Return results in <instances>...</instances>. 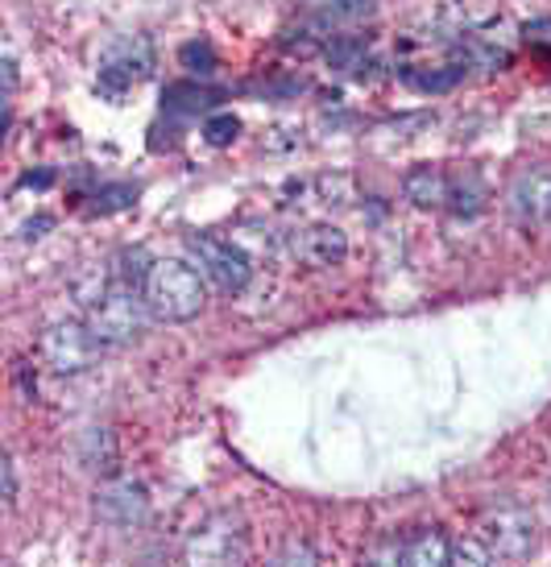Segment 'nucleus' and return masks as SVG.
<instances>
[{"mask_svg": "<svg viewBox=\"0 0 551 567\" xmlns=\"http://www.w3.org/2000/svg\"><path fill=\"white\" fill-rule=\"evenodd\" d=\"M204 269H195L183 257H157L145 278V307L157 323H187L204 311Z\"/></svg>", "mask_w": 551, "mask_h": 567, "instance_id": "obj_1", "label": "nucleus"}, {"mask_svg": "<svg viewBox=\"0 0 551 567\" xmlns=\"http://www.w3.org/2000/svg\"><path fill=\"white\" fill-rule=\"evenodd\" d=\"M150 307H145V290L133 286H109L100 299L88 307V328L104 348H125L145 331Z\"/></svg>", "mask_w": 551, "mask_h": 567, "instance_id": "obj_2", "label": "nucleus"}, {"mask_svg": "<svg viewBox=\"0 0 551 567\" xmlns=\"http://www.w3.org/2000/svg\"><path fill=\"white\" fill-rule=\"evenodd\" d=\"M477 535L489 543L493 559H506V564H519V559H531L539 547V526L535 514L519 502H498L481 514V526Z\"/></svg>", "mask_w": 551, "mask_h": 567, "instance_id": "obj_3", "label": "nucleus"}, {"mask_svg": "<svg viewBox=\"0 0 551 567\" xmlns=\"http://www.w3.org/2000/svg\"><path fill=\"white\" fill-rule=\"evenodd\" d=\"M187 564H245L249 559V530L241 514H212L191 530L187 547H183Z\"/></svg>", "mask_w": 551, "mask_h": 567, "instance_id": "obj_4", "label": "nucleus"}, {"mask_svg": "<svg viewBox=\"0 0 551 567\" xmlns=\"http://www.w3.org/2000/svg\"><path fill=\"white\" fill-rule=\"evenodd\" d=\"M100 352L104 344L92 336L88 328V319L79 323V319H63V323H50L47 336H42V357L54 373H63V378H79V373H88L100 364Z\"/></svg>", "mask_w": 551, "mask_h": 567, "instance_id": "obj_5", "label": "nucleus"}, {"mask_svg": "<svg viewBox=\"0 0 551 567\" xmlns=\"http://www.w3.org/2000/svg\"><path fill=\"white\" fill-rule=\"evenodd\" d=\"M187 245H191V252H195V266L204 269V278H212L224 295H241V290L249 286L253 261H249V252L241 249V245H233V240H221V237H207V233L191 237Z\"/></svg>", "mask_w": 551, "mask_h": 567, "instance_id": "obj_6", "label": "nucleus"}, {"mask_svg": "<svg viewBox=\"0 0 551 567\" xmlns=\"http://www.w3.org/2000/svg\"><path fill=\"white\" fill-rule=\"evenodd\" d=\"M95 518L104 526H116V530H133L150 518V493L137 481H109L95 493Z\"/></svg>", "mask_w": 551, "mask_h": 567, "instance_id": "obj_7", "label": "nucleus"}, {"mask_svg": "<svg viewBox=\"0 0 551 567\" xmlns=\"http://www.w3.org/2000/svg\"><path fill=\"white\" fill-rule=\"evenodd\" d=\"M510 212L519 224H539L543 216L551 220V174L548 171H527L510 190Z\"/></svg>", "mask_w": 551, "mask_h": 567, "instance_id": "obj_8", "label": "nucleus"}, {"mask_svg": "<svg viewBox=\"0 0 551 567\" xmlns=\"http://www.w3.org/2000/svg\"><path fill=\"white\" fill-rule=\"evenodd\" d=\"M299 257L315 269L340 266L348 257V237L336 224H315V228H307L299 237Z\"/></svg>", "mask_w": 551, "mask_h": 567, "instance_id": "obj_9", "label": "nucleus"}, {"mask_svg": "<svg viewBox=\"0 0 551 567\" xmlns=\"http://www.w3.org/2000/svg\"><path fill=\"white\" fill-rule=\"evenodd\" d=\"M448 555H452V538H443L440 530H415L398 538V564L407 567H448Z\"/></svg>", "mask_w": 551, "mask_h": 567, "instance_id": "obj_10", "label": "nucleus"}, {"mask_svg": "<svg viewBox=\"0 0 551 567\" xmlns=\"http://www.w3.org/2000/svg\"><path fill=\"white\" fill-rule=\"evenodd\" d=\"M402 190H407V199L415 207H443L448 195H452V183H448V174L440 166H415L402 178Z\"/></svg>", "mask_w": 551, "mask_h": 567, "instance_id": "obj_11", "label": "nucleus"}, {"mask_svg": "<svg viewBox=\"0 0 551 567\" xmlns=\"http://www.w3.org/2000/svg\"><path fill=\"white\" fill-rule=\"evenodd\" d=\"M448 564L489 567V564H493V551H489V543L481 535H477V538H457V543H452V555H448Z\"/></svg>", "mask_w": 551, "mask_h": 567, "instance_id": "obj_12", "label": "nucleus"}, {"mask_svg": "<svg viewBox=\"0 0 551 567\" xmlns=\"http://www.w3.org/2000/svg\"><path fill=\"white\" fill-rule=\"evenodd\" d=\"M178 59H183V66H187V71H195V75H207V71L216 66V50L207 47V42H187Z\"/></svg>", "mask_w": 551, "mask_h": 567, "instance_id": "obj_13", "label": "nucleus"}, {"mask_svg": "<svg viewBox=\"0 0 551 567\" xmlns=\"http://www.w3.org/2000/svg\"><path fill=\"white\" fill-rule=\"evenodd\" d=\"M236 133H241V121H236V116H212V121L204 125V137L212 145L236 142Z\"/></svg>", "mask_w": 551, "mask_h": 567, "instance_id": "obj_14", "label": "nucleus"}, {"mask_svg": "<svg viewBox=\"0 0 551 567\" xmlns=\"http://www.w3.org/2000/svg\"><path fill=\"white\" fill-rule=\"evenodd\" d=\"M361 50H365V42L361 38H336L328 47V59L336 66H357V59H361Z\"/></svg>", "mask_w": 551, "mask_h": 567, "instance_id": "obj_15", "label": "nucleus"}, {"mask_svg": "<svg viewBox=\"0 0 551 567\" xmlns=\"http://www.w3.org/2000/svg\"><path fill=\"white\" fill-rule=\"evenodd\" d=\"M465 75V66H452V71H440V75H410L415 87H424V92H448L452 83H460Z\"/></svg>", "mask_w": 551, "mask_h": 567, "instance_id": "obj_16", "label": "nucleus"}, {"mask_svg": "<svg viewBox=\"0 0 551 567\" xmlns=\"http://www.w3.org/2000/svg\"><path fill=\"white\" fill-rule=\"evenodd\" d=\"M274 564H319V551L315 547H307V543H290L286 551H278V559Z\"/></svg>", "mask_w": 551, "mask_h": 567, "instance_id": "obj_17", "label": "nucleus"}, {"mask_svg": "<svg viewBox=\"0 0 551 567\" xmlns=\"http://www.w3.org/2000/svg\"><path fill=\"white\" fill-rule=\"evenodd\" d=\"M0 476H4V505L13 509L17 505V460L13 456L0 460Z\"/></svg>", "mask_w": 551, "mask_h": 567, "instance_id": "obj_18", "label": "nucleus"}, {"mask_svg": "<svg viewBox=\"0 0 551 567\" xmlns=\"http://www.w3.org/2000/svg\"><path fill=\"white\" fill-rule=\"evenodd\" d=\"M548 505H551V497H548Z\"/></svg>", "mask_w": 551, "mask_h": 567, "instance_id": "obj_19", "label": "nucleus"}]
</instances>
